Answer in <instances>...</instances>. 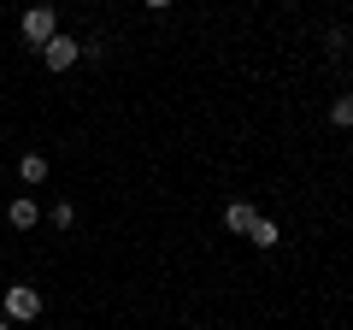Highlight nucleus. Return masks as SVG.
<instances>
[{"mask_svg": "<svg viewBox=\"0 0 353 330\" xmlns=\"http://www.w3.org/2000/svg\"><path fill=\"white\" fill-rule=\"evenodd\" d=\"M53 36H59V12H53L48 0H41V6H30V12H24V41H36V48H48Z\"/></svg>", "mask_w": 353, "mask_h": 330, "instance_id": "f257e3e1", "label": "nucleus"}, {"mask_svg": "<svg viewBox=\"0 0 353 330\" xmlns=\"http://www.w3.org/2000/svg\"><path fill=\"white\" fill-rule=\"evenodd\" d=\"M77 59H83V41H71V36H53L48 48H41V65H48V71H71Z\"/></svg>", "mask_w": 353, "mask_h": 330, "instance_id": "f03ea898", "label": "nucleus"}, {"mask_svg": "<svg viewBox=\"0 0 353 330\" xmlns=\"http://www.w3.org/2000/svg\"><path fill=\"white\" fill-rule=\"evenodd\" d=\"M36 313H41V295L30 289V283H12V289H6V318L24 324V318H36Z\"/></svg>", "mask_w": 353, "mask_h": 330, "instance_id": "7ed1b4c3", "label": "nucleus"}, {"mask_svg": "<svg viewBox=\"0 0 353 330\" xmlns=\"http://www.w3.org/2000/svg\"><path fill=\"white\" fill-rule=\"evenodd\" d=\"M248 242H253V248H277V242H283V230L271 224V218H253V224H248Z\"/></svg>", "mask_w": 353, "mask_h": 330, "instance_id": "20e7f679", "label": "nucleus"}, {"mask_svg": "<svg viewBox=\"0 0 353 330\" xmlns=\"http://www.w3.org/2000/svg\"><path fill=\"white\" fill-rule=\"evenodd\" d=\"M6 218H12V230H30V224H36V218H41V206L18 195V201H12V213H6Z\"/></svg>", "mask_w": 353, "mask_h": 330, "instance_id": "39448f33", "label": "nucleus"}, {"mask_svg": "<svg viewBox=\"0 0 353 330\" xmlns=\"http://www.w3.org/2000/svg\"><path fill=\"white\" fill-rule=\"evenodd\" d=\"M253 218H259V213H253L248 201H230V206H224V224H230V230H248Z\"/></svg>", "mask_w": 353, "mask_h": 330, "instance_id": "423d86ee", "label": "nucleus"}, {"mask_svg": "<svg viewBox=\"0 0 353 330\" xmlns=\"http://www.w3.org/2000/svg\"><path fill=\"white\" fill-rule=\"evenodd\" d=\"M330 124H336V130H353V95H341V101L330 106Z\"/></svg>", "mask_w": 353, "mask_h": 330, "instance_id": "0eeeda50", "label": "nucleus"}, {"mask_svg": "<svg viewBox=\"0 0 353 330\" xmlns=\"http://www.w3.org/2000/svg\"><path fill=\"white\" fill-rule=\"evenodd\" d=\"M18 177H24V183H41V177H48V159H41V153H30V159L18 165Z\"/></svg>", "mask_w": 353, "mask_h": 330, "instance_id": "6e6552de", "label": "nucleus"}, {"mask_svg": "<svg viewBox=\"0 0 353 330\" xmlns=\"http://www.w3.org/2000/svg\"><path fill=\"white\" fill-rule=\"evenodd\" d=\"M53 224H59V230H71V224H77V206H65V201H59V206H53Z\"/></svg>", "mask_w": 353, "mask_h": 330, "instance_id": "1a4fd4ad", "label": "nucleus"}, {"mask_svg": "<svg viewBox=\"0 0 353 330\" xmlns=\"http://www.w3.org/2000/svg\"><path fill=\"white\" fill-rule=\"evenodd\" d=\"M148 6H153V12H165V6H171V0H148Z\"/></svg>", "mask_w": 353, "mask_h": 330, "instance_id": "9d476101", "label": "nucleus"}, {"mask_svg": "<svg viewBox=\"0 0 353 330\" xmlns=\"http://www.w3.org/2000/svg\"><path fill=\"white\" fill-rule=\"evenodd\" d=\"M0 330H12V324H0Z\"/></svg>", "mask_w": 353, "mask_h": 330, "instance_id": "9b49d317", "label": "nucleus"}]
</instances>
